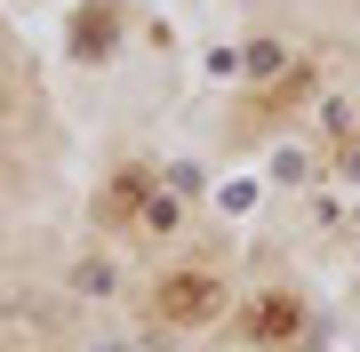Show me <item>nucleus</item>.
<instances>
[{"instance_id": "nucleus-2", "label": "nucleus", "mask_w": 360, "mask_h": 352, "mask_svg": "<svg viewBox=\"0 0 360 352\" xmlns=\"http://www.w3.org/2000/svg\"><path fill=\"white\" fill-rule=\"evenodd\" d=\"M257 337H264V344H272V337H281V344L296 337V296H264V304H257Z\"/></svg>"}, {"instance_id": "nucleus-1", "label": "nucleus", "mask_w": 360, "mask_h": 352, "mask_svg": "<svg viewBox=\"0 0 360 352\" xmlns=\"http://www.w3.org/2000/svg\"><path fill=\"white\" fill-rule=\"evenodd\" d=\"M153 304H160L168 320H208L224 296H217V280H208V273H176V280H160V296H153Z\"/></svg>"}]
</instances>
